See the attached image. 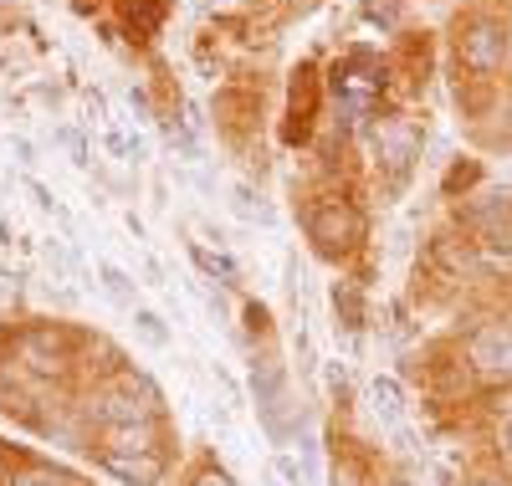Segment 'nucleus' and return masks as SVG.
I'll list each match as a JSON object with an SVG mask.
<instances>
[{
	"instance_id": "8",
	"label": "nucleus",
	"mask_w": 512,
	"mask_h": 486,
	"mask_svg": "<svg viewBox=\"0 0 512 486\" xmlns=\"http://www.w3.org/2000/svg\"><path fill=\"white\" fill-rule=\"evenodd\" d=\"M118 486H164L169 481V466H175V456H93Z\"/></svg>"
},
{
	"instance_id": "27",
	"label": "nucleus",
	"mask_w": 512,
	"mask_h": 486,
	"mask_svg": "<svg viewBox=\"0 0 512 486\" xmlns=\"http://www.w3.org/2000/svg\"><path fill=\"white\" fill-rule=\"evenodd\" d=\"M466 486H507V481H502V476H472Z\"/></svg>"
},
{
	"instance_id": "13",
	"label": "nucleus",
	"mask_w": 512,
	"mask_h": 486,
	"mask_svg": "<svg viewBox=\"0 0 512 486\" xmlns=\"http://www.w3.org/2000/svg\"><path fill=\"white\" fill-rule=\"evenodd\" d=\"M369 400H374V415H384V420H400V415H405V389H400V379H390V374H379V379L369 384Z\"/></svg>"
},
{
	"instance_id": "2",
	"label": "nucleus",
	"mask_w": 512,
	"mask_h": 486,
	"mask_svg": "<svg viewBox=\"0 0 512 486\" xmlns=\"http://www.w3.org/2000/svg\"><path fill=\"white\" fill-rule=\"evenodd\" d=\"M303 231H308V241H313L318 256L349 261V256H359L364 241H369V220H364V210H359L354 200L328 195V200H318V205L303 210Z\"/></svg>"
},
{
	"instance_id": "24",
	"label": "nucleus",
	"mask_w": 512,
	"mask_h": 486,
	"mask_svg": "<svg viewBox=\"0 0 512 486\" xmlns=\"http://www.w3.org/2000/svg\"><path fill=\"white\" fill-rule=\"evenodd\" d=\"M395 11H400V0H369V16H374V21H379V16L390 21Z\"/></svg>"
},
{
	"instance_id": "22",
	"label": "nucleus",
	"mask_w": 512,
	"mask_h": 486,
	"mask_svg": "<svg viewBox=\"0 0 512 486\" xmlns=\"http://www.w3.org/2000/svg\"><path fill=\"white\" fill-rule=\"evenodd\" d=\"M482 246H497V251H512V210L502 215V226H497V231H492V236H487Z\"/></svg>"
},
{
	"instance_id": "4",
	"label": "nucleus",
	"mask_w": 512,
	"mask_h": 486,
	"mask_svg": "<svg viewBox=\"0 0 512 486\" xmlns=\"http://www.w3.org/2000/svg\"><path fill=\"white\" fill-rule=\"evenodd\" d=\"M11 353H16V364H21L26 374H36V379H62V374L77 364V338H72L67 328H57V323H31V328L16 333Z\"/></svg>"
},
{
	"instance_id": "10",
	"label": "nucleus",
	"mask_w": 512,
	"mask_h": 486,
	"mask_svg": "<svg viewBox=\"0 0 512 486\" xmlns=\"http://www.w3.org/2000/svg\"><path fill=\"white\" fill-rule=\"evenodd\" d=\"M185 251H190V261H195V267H200V272H205L210 282H216V287H236V282H241V267H236V261H231V256H226L221 246L210 251V246L190 241Z\"/></svg>"
},
{
	"instance_id": "6",
	"label": "nucleus",
	"mask_w": 512,
	"mask_h": 486,
	"mask_svg": "<svg viewBox=\"0 0 512 486\" xmlns=\"http://www.w3.org/2000/svg\"><path fill=\"white\" fill-rule=\"evenodd\" d=\"M466 364L482 379H502L512 384V318H492L466 338Z\"/></svg>"
},
{
	"instance_id": "1",
	"label": "nucleus",
	"mask_w": 512,
	"mask_h": 486,
	"mask_svg": "<svg viewBox=\"0 0 512 486\" xmlns=\"http://www.w3.org/2000/svg\"><path fill=\"white\" fill-rule=\"evenodd\" d=\"M77 415L98 430H113V425H139V420H164V389L134 369V364H123L118 374H103L88 394H82V405Z\"/></svg>"
},
{
	"instance_id": "29",
	"label": "nucleus",
	"mask_w": 512,
	"mask_h": 486,
	"mask_svg": "<svg viewBox=\"0 0 512 486\" xmlns=\"http://www.w3.org/2000/svg\"><path fill=\"white\" fill-rule=\"evenodd\" d=\"M11 241V226H6V220H0V246H6Z\"/></svg>"
},
{
	"instance_id": "17",
	"label": "nucleus",
	"mask_w": 512,
	"mask_h": 486,
	"mask_svg": "<svg viewBox=\"0 0 512 486\" xmlns=\"http://www.w3.org/2000/svg\"><path fill=\"white\" fill-rule=\"evenodd\" d=\"M241 318H246V343H251V348H267V343H272V313H267L262 302H246Z\"/></svg>"
},
{
	"instance_id": "9",
	"label": "nucleus",
	"mask_w": 512,
	"mask_h": 486,
	"mask_svg": "<svg viewBox=\"0 0 512 486\" xmlns=\"http://www.w3.org/2000/svg\"><path fill=\"white\" fill-rule=\"evenodd\" d=\"M0 486H77V476H67L62 466H47V461H11Z\"/></svg>"
},
{
	"instance_id": "20",
	"label": "nucleus",
	"mask_w": 512,
	"mask_h": 486,
	"mask_svg": "<svg viewBox=\"0 0 512 486\" xmlns=\"http://www.w3.org/2000/svg\"><path fill=\"white\" fill-rule=\"evenodd\" d=\"M185 486H236V476H231L226 466H216V461H205V466H195V471L185 476Z\"/></svg>"
},
{
	"instance_id": "15",
	"label": "nucleus",
	"mask_w": 512,
	"mask_h": 486,
	"mask_svg": "<svg viewBox=\"0 0 512 486\" xmlns=\"http://www.w3.org/2000/svg\"><path fill=\"white\" fill-rule=\"evenodd\" d=\"M57 144L67 149V159H72L77 169H93V144H88V134H82V128L57 123Z\"/></svg>"
},
{
	"instance_id": "21",
	"label": "nucleus",
	"mask_w": 512,
	"mask_h": 486,
	"mask_svg": "<svg viewBox=\"0 0 512 486\" xmlns=\"http://www.w3.org/2000/svg\"><path fill=\"white\" fill-rule=\"evenodd\" d=\"M21 185H26V195H31V205H36L41 215H62V200H57V195H52L47 185H41V180H36V174H26V180H21Z\"/></svg>"
},
{
	"instance_id": "12",
	"label": "nucleus",
	"mask_w": 512,
	"mask_h": 486,
	"mask_svg": "<svg viewBox=\"0 0 512 486\" xmlns=\"http://www.w3.org/2000/svg\"><path fill=\"white\" fill-rule=\"evenodd\" d=\"M98 282H103V292H108L118 307H139V282L128 277L123 267H113V261H98Z\"/></svg>"
},
{
	"instance_id": "3",
	"label": "nucleus",
	"mask_w": 512,
	"mask_h": 486,
	"mask_svg": "<svg viewBox=\"0 0 512 486\" xmlns=\"http://www.w3.org/2000/svg\"><path fill=\"white\" fill-rule=\"evenodd\" d=\"M507 57H512V31H507L502 16L477 11V16H466V21L456 26V62L472 72V77H492V72H502Z\"/></svg>"
},
{
	"instance_id": "14",
	"label": "nucleus",
	"mask_w": 512,
	"mask_h": 486,
	"mask_svg": "<svg viewBox=\"0 0 512 486\" xmlns=\"http://www.w3.org/2000/svg\"><path fill=\"white\" fill-rule=\"evenodd\" d=\"M128 313H134V333H139L149 348H169V343H175V333H169V323L154 313V307L139 302V307H128Z\"/></svg>"
},
{
	"instance_id": "18",
	"label": "nucleus",
	"mask_w": 512,
	"mask_h": 486,
	"mask_svg": "<svg viewBox=\"0 0 512 486\" xmlns=\"http://www.w3.org/2000/svg\"><path fill=\"white\" fill-rule=\"evenodd\" d=\"M103 144H108V154H113L118 164H139V159H144V139H128L123 128H108Z\"/></svg>"
},
{
	"instance_id": "30",
	"label": "nucleus",
	"mask_w": 512,
	"mask_h": 486,
	"mask_svg": "<svg viewBox=\"0 0 512 486\" xmlns=\"http://www.w3.org/2000/svg\"><path fill=\"white\" fill-rule=\"evenodd\" d=\"M0 6H16V0H0Z\"/></svg>"
},
{
	"instance_id": "5",
	"label": "nucleus",
	"mask_w": 512,
	"mask_h": 486,
	"mask_svg": "<svg viewBox=\"0 0 512 486\" xmlns=\"http://www.w3.org/2000/svg\"><path fill=\"white\" fill-rule=\"evenodd\" d=\"M175 456V430L169 420H139V425H113L93 435V456Z\"/></svg>"
},
{
	"instance_id": "7",
	"label": "nucleus",
	"mask_w": 512,
	"mask_h": 486,
	"mask_svg": "<svg viewBox=\"0 0 512 486\" xmlns=\"http://www.w3.org/2000/svg\"><path fill=\"white\" fill-rule=\"evenodd\" d=\"M415 159H420V128L410 118H379L374 123V164L390 180H405Z\"/></svg>"
},
{
	"instance_id": "23",
	"label": "nucleus",
	"mask_w": 512,
	"mask_h": 486,
	"mask_svg": "<svg viewBox=\"0 0 512 486\" xmlns=\"http://www.w3.org/2000/svg\"><path fill=\"white\" fill-rule=\"evenodd\" d=\"M11 149H16V159H21L26 169L36 164V144H31V139H21V134H11Z\"/></svg>"
},
{
	"instance_id": "16",
	"label": "nucleus",
	"mask_w": 512,
	"mask_h": 486,
	"mask_svg": "<svg viewBox=\"0 0 512 486\" xmlns=\"http://www.w3.org/2000/svg\"><path fill=\"white\" fill-rule=\"evenodd\" d=\"M231 210H236L241 220H262V226H272V205L256 195L251 185H236V190H231Z\"/></svg>"
},
{
	"instance_id": "26",
	"label": "nucleus",
	"mask_w": 512,
	"mask_h": 486,
	"mask_svg": "<svg viewBox=\"0 0 512 486\" xmlns=\"http://www.w3.org/2000/svg\"><path fill=\"white\" fill-rule=\"evenodd\" d=\"M502 461H507V466H512V420H507V425H502Z\"/></svg>"
},
{
	"instance_id": "25",
	"label": "nucleus",
	"mask_w": 512,
	"mask_h": 486,
	"mask_svg": "<svg viewBox=\"0 0 512 486\" xmlns=\"http://www.w3.org/2000/svg\"><path fill=\"white\" fill-rule=\"evenodd\" d=\"M144 277H149L154 287H169V282H164V267H159V261H154V256H144Z\"/></svg>"
},
{
	"instance_id": "11",
	"label": "nucleus",
	"mask_w": 512,
	"mask_h": 486,
	"mask_svg": "<svg viewBox=\"0 0 512 486\" xmlns=\"http://www.w3.org/2000/svg\"><path fill=\"white\" fill-rule=\"evenodd\" d=\"M328 302H333L338 328H349V333H359V328H364V292H359V282H333Z\"/></svg>"
},
{
	"instance_id": "28",
	"label": "nucleus",
	"mask_w": 512,
	"mask_h": 486,
	"mask_svg": "<svg viewBox=\"0 0 512 486\" xmlns=\"http://www.w3.org/2000/svg\"><path fill=\"white\" fill-rule=\"evenodd\" d=\"M6 471H11V451L0 446V481H6Z\"/></svg>"
},
{
	"instance_id": "19",
	"label": "nucleus",
	"mask_w": 512,
	"mask_h": 486,
	"mask_svg": "<svg viewBox=\"0 0 512 486\" xmlns=\"http://www.w3.org/2000/svg\"><path fill=\"white\" fill-rule=\"evenodd\" d=\"M272 476H277L282 486H303V481H308V466L297 461L292 451H277V461H272Z\"/></svg>"
}]
</instances>
